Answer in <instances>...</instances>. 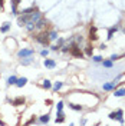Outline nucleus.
<instances>
[{"label":"nucleus","instance_id":"obj_4","mask_svg":"<svg viewBox=\"0 0 125 126\" xmlns=\"http://www.w3.org/2000/svg\"><path fill=\"white\" fill-rule=\"evenodd\" d=\"M33 55V50L32 49H23L19 52V57H29V56Z\"/></svg>","mask_w":125,"mask_h":126},{"label":"nucleus","instance_id":"obj_16","mask_svg":"<svg viewBox=\"0 0 125 126\" xmlns=\"http://www.w3.org/2000/svg\"><path fill=\"white\" fill-rule=\"evenodd\" d=\"M16 80H17V79H16L15 76H10V78L7 79V85H16Z\"/></svg>","mask_w":125,"mask_h":126},{"label":"nucleus","instance_id":"obj_1","mask_svg":"<svg viewBox=\"0 0 125 126\" xmlns=\"http://www.w3.org/2000/svg\"><path fill=\"white\" fill-rule=\"evenodd\" d=\"M35 39H36V42H39L42 45H49V40H50L47 33H39V34L35 36Z\"/></svg>","mask_w":125,"mask_h":126},{"label":"nucleus","instance_id":"obj_26","mask_svg":"<svg viewBox=\"0 0 125 126\" xmlns=\"http://www.w3.org/2000/svg\"><path fill=\"white\" fill-rule=\"evenodd\" d=\"M75 40H76V45H78V43H81V42H82V37H81V36H76V37H75Z\"/></svg>","mask_w":125,"mask_h":126},{"label":"nucleus","instance_id":"obj_11","mask_svg":"<svg viewBox=\"0 0 125 126\" xmlns=\"http://www.w3.org/2000/svg\"><path fill=\"white\" fill-rule=\"evenodd\" d=\"M118 30V26H114V27H111L109 32H108V39H112V36H114V33Z\"/></svg>","mask_w":125,"mask_h":126},{"label":"nucleus","instance_id":"obj_6","mask_svg":"<svg viewBox=\"0 0 125 126\" xmlns=\"http://www.w3.org/2000/svg\"><path fill=\"white\" fill-rule=\"evenodd\" d=\"M89 39L91 40L98 39V36H96V27L95 26H91V29H89Z\"/></svg>","mask_w":125,"mask_h":126},{"label":"nucleus","instance_id":"obj_18","mask_svg":"<svg viewBox=\"0 0 125 126\" xmlns=\"http://www.w3.org/2000/svg\"><path fill=\"white\" fill-rule=\"evenodd\" d=\"M85 53H86L88 56H92V53H94V47L88 46V47H86V50H85Z\"/></svg>","mask_w":125,"mask_h":126},{"label":"nucleus","instance_id":"obj_9","mask_svg":"<svg viewBox=\"0 0 125 126\" xmlns=\"http://www.w3.org/2000/svg\"><path fill=\"white\" fill-rule=\"evenodd\" d=\"M26 83H27V79H26V78H20V79H17V80H16V86H17V87H23Z\"/></svg>","mask_w":125,"mask_h":126},{"label":"nucleus","instance_id":"obj_30","mask_svg":"<svg viewBox=\"0 0 125 126\" xmlns=\"http://www.w3.org/2000/svg\"><path fill=\"white\" fill-rule=\"evenodd\" d=\"M1 9H3V3H0V12H1Z\"/></svg>","mask_w":125,"mask_h":126},{"label":"nucleus","instance_id":"obj_5","mask_svg":"<svg viewBox=\"0 0 125 126\" xmlns=\"http://www.w3.org/2000/svg\"><path fill=\"white\" fill-rule=\"evenodd\" d=\"M46 24H47V20L43 19V17H40L39 20L36 22V24H35V29H42V27H45Z\"/></svg>","mask_w":125,"mask_h":126},{"label":"nucleus","instance_id":"obj_2","mask_svg":"<svg viewBox=\"0 0 125 126\" xmlns=\"http://www.w3.org/2000/svg\"><path fill=\"white\" fill-rule=\"evenodd\" d=\"M122 115H124V112H122L121 109H118L117 112L109 113V119H117V120H119L121 123H124V118H122Z\"/></svg>","mask_w":125,"mask_h":126},{"label":"nucleus","instance_id":"obj_28","mask_svg":"<svg viewBox=\"0 0 125 126\" xmlns=\"http://www.w3.org/2000/svg\"><path fill=\"white\" fill-rule=\"evenodd\" d=\"M33 122H35V118H33V119H30V120H29V122H26V123H27V125H32Z\"/></svg>","mask_w":125,"mask_h":126},{"label":"nucleus","instance_id":"obj_21","mask_svg":"<svg viewBox=\"0 0 125 126\" xmlns=\"http://www.w3.org/2000/svg\"><path fill=\"white\" fill-rule=\"evenodd\" d=\"M40 122H42V123H46V122H49V115H43V116L40 118Z\"/></svg>","mask_w":125,"mask_h":126},{"label":"nucleus","instance_id":"obj_8","mask_svg":"<svg viewBox=\"0 0 125 126\" xmlns=\"http://www.w3.org/2000/svg\"><path fill=\"white\" fill-rule=\"evenodd\" d=\"M24 103V97H16L12 100V105L13 106H20V105H23Z\"/></svg>","mask_w":125,"mask_h":126},{"label":"nucleus","instance_id":"obj_27","mask_svg":"<svg viewBox=\"0 0 125 126\" xmlns=\"http://www.w3.org/2000/svg\"><path fill=\"white\" fill-rule=\"evenodd\" d=\"M30 62H32V59H30V56H29V59H26V60H23V64H29Z\"/></svg>","mask_w":125,"mask_h":126},{"label":"nucleus","instance_id":"obj_12","mask_svg":"<svg viewBox=\"0 0 125 126\" xmlns=\"http://www.w3.org/2000/svg\"><path fill=\"white\" fill-rule=\"evenodd\" d=\"M115 96H117V97H121V96H125V89L124 87H122V89H118V90H115Z\"/></svg>","mask_w":125,"mask_h":126},{"label":"nucleus","instance_id":"obj_20","mask_svg":"<svg viewBox=\"0 0 125 126\" xmlns=\"http://www.w3.org/2000/svg\"><path fill=\"white\" fill-rule=\"evenodd\" d=\"M72 109H75V110H82V106H79V105H75V103H70L69 105Z\"/></svg>","mask_w":125,"mask_h":126},{"label":"nucleus","instance_id":"obj_19","mask_svg":"<svg viewBox=\"0 0 125 126\" xmlns=\"http://www.w3.org/2000/svg\"><path fill=\"white\" fill-rule=\"evenodd\" d=\"M49 39L50 40L58 39V33H56V32H50V33H49Z\"/></svg>","mask_w":125,"mask_h":126},{"label":"nucleus","instance_id":"obj_3","mask_svg":"<svg viewBox=\"0 0 125 126\" xmlns=\"http://www.w3.org/2000/svg\"><path fill=\"white\" fill-rule=\"evenodd\" d=\"M70 53H72V56H75V57H82V56H83V53L81 52V47H79L78 45H72Z\"/></svg>","mask_w":125,"mask_h":126},{"label":"nucleus","instance_id":"obj_15","mask_svg":"<svg viewBox=\"0 0 125 126\" xmlns=\"http://www.w3.org/2000/svg\"><path fill=\"white\" fill-rule=\"evenodd\" d=\"M9 27H10V24H9V23H4L1 27H0V32H1V33H4V32L9 30Z\"/></svg>","mask_w":125,"mask_h":126},{"label":"nucleus","instance_id":"obj_17","mask_svg":"<svg viewBox=\"0 0 125 126\" xmlns=\"http://www.w3.org/2000/svg\"><path fill=\"white\" fill-rule=\"evenodd\" d=\"M61 87H62V82H56L55 85H53V90H55V92H58Z\"/></svg>","mask_w":125,"mask_h":126},{"label":"nucleus","instance_id":"obj_22","mask_svg":"<svg viewBox=\"0 0 125 126\" xmlns=\"http://www.w3.org/2000/svg\"><path fill=\"white\" fill-rule=\"evenodd\" d=\"M104 66L105 67H112V60H104Z\"/></svg>","mask_w":125,"mask_h":126},{"label":"nucleus","instance_id":"obj_31","mask_svg":"<svg viewBox=\"0 0 125 126\" xmlns=\"http://www.w3.org/2000/svg\"><path fill=\"white\" fill-rule=\"evenodd\" d=\"M0 125H4V123H3V122H1V120H0Z\"/></svg>","mask_w":125,"mask_h":126},{"label":"nucleus","instance_id":"obj_13","mask_svg":"<svg viewBox=\"0 0 125 126\" xmlns=\"http://www.w3.org/2000/svg\"><path fill=\"white\" fill-rule=\"evenodd\" d=\"M58 116H59V118H56V122H58V123H61V122L65 120V115H63L62 112H58Z\"/></svg>","mask_w":125,"mask_h":126},{"label":"nucleus","instance_id":"obj_10","mask_svg":"<svg viewBox=\"0 0 125 126\" xmlns=\"http://www.w3.org/2000/svg\"><path fill=\"white\" fill-rule=\"evenodd\" d=\"M114 87H115V82H109V83L104 85V90H112Z\"/></svg>","mask_w":125,"mask_h":126},{"label":"nucleus","instance_id":"obj_7","mask_svg":"<svg viewBox=\"0 0 125 126\" xmlns=\"http://www.w3.org/2000/svg\"><path fill=\"white\" fill-rule=\"evenodd\" d=\"M43 64L46 66V67H49V69H53L56 66L55 60H50V59H45V62H43Z\"/></svg>","mask_w":125,"mask_h":126},{"label":"nucleus","instance_id":"obj_23","mask_svg":"<svg viewBox=\"0 0 125 126\" xmlns=\"http://www.w3.org/2000/svg\"><path fill=\"white\" fill-rule=\"evenodd\" d=\"M62 109H63V102H59L56 105V110L58 112H62Z\"/></svg>","mask_w":125,"mask_h":126},{"label":"nucleus","instance_id":"obj_24","mask_svg":"<svg viewBox=\"0 0 125 126\" xmlns=\"http://www.w3.org/2000/svg\"><path fill=\"white\" fill-rule=\"evenodd\" d=\"M94 62H102L101 56H94Z\"/></svg>","mask_w":125,"mask_h":126},{"label":"nucleus","instance_id":"obj_25","mask_svg":"<svg viewBox=\"0 0 125 126\" xmlns=\"http://www.w3.org/2000/svg\"><path fill=\"white\" fill-rule=\"evenodd\" d=\"M117 59H119V56H118V55H112V56H111V60H112V62H114V60H117Z\"/></svg>","mask_w":125,"mask_h":126},{"label":"nucleus","instance_id":"obj_14","mask_svg":"<svg viewBox=\"0 0 125 126\" xmlns=\"http://www.w3.org/2000/svg\"><path fill=\"white\" fill-rule=\"evenodd\" d=\"M42 86L45 87V89H50V87H52V83H50L49 80H43V83H42Z\"/></svg>","mask_w":125,"mask_h":126},{"label":"nucleus","instance_id":"obj_29","mask_svg":"<svg viewBox=\"0 0 125 126\" xmlns=\"http://www.w3.org/2000/svg\"><path fill=\"white\" fill-rule=\"evenodd\" d=\"M42 56H47V50H42Z\"/></svg>","mask_w":125,"mask_h":126}]
</instances>
